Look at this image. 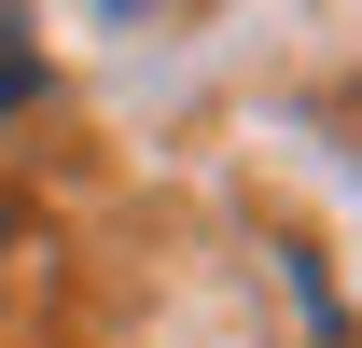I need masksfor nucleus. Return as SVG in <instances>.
Listing matches in <instances>:
<instances>
[{
    "mask_svg": "<svg viewBox=\"0 0 362 348\" xmlns=\"http://www.w3.org/2000/svg\"><path fill=\"white\" fill-rule=\"evenodd\" d=\"M0 251H14V195H0Z\"/></svg>",
    "mask_w": 362,
    "mask_h": 348,
    "instance_id": "nucleus-1",
    "label": "nucleus"
}]
</instances>
